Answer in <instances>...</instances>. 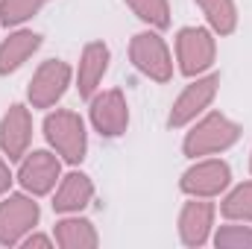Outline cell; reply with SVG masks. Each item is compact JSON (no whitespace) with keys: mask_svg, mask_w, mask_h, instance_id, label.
I'll list each match as a JSON object with an SVG mask.
<instances>
[{"mask_svg":"<svg viewBox=\"0 0 252 249\" xmlns=\"http://www.w3.org/2000/svg\"><path fill=\"white\" fill-rule=\"evenodd\" d=\"M244 135V126L232 121L223 112H205L202 118H196L190 126H185V138H182V156L193 158H205V156H223L229 153Z\"/></svg>","mask_w":252,"mask_h":249,"instance_id":"obj_1","label":"cell"},{"mask_svg":"<svg viewBox=\"0 0 252 249\" xmlns=\"http://www.w3.org/2000/svg\"><path fill=\"white\" fill-rule=\"evenodd\" d=\"M41 135L47 147L62 158L64 164L79 167L88 156V124L73 109H50L44 115Z\"/></svg>","mask_w":252,"mask_h":249,"instance_id":"obj_2","label":"cell"},{"mask_svg":"<svg viewBox=\"0 0 252 249\" xmlns=\"http://www.w3.org/2000/svg\"><path fill=\"white\" fill-rule=\"evenodd\" d=\"M129 62L141 76H147V79H153L158 85L170 82L173 73H176V59H173L170 44L164 41V35L158 30H150V27H144L141 32L132 35Z\"/></svg>","mask_w":252,"mask_h":249,"instance_id":"obj_3","label":"cell"},{"mask_svg":"<svg viewBox=\"0 0 252 249\" xmlns=\"http://www.w3.org/2000/svg\"><path fill=\"white\" fill-rule=\"evenodd\" d=\"M173 59H176V70L188 79L214 70L217 35L208 27H182L173 38Z\"/></svg>","mask_w":252,"mask_h":249,"instance_id":"obj_4","label":"cell"},{"mask_svg":"<svg viewBox=\"0 0 252 249\" xmlns=\"http://www.w3.org/2000/svg\"><path fill=\"white\" fill-rule=\"evenodd\" d=\"M220 94V73L217 70H208L202 76H193L188 79V85L179 91V97L170 103V112H167V129H185L190 126L196 118H202L214 100Z\"/></svg>","mask_w":252,"mask_h":249,"instance_id":"obj_5","label":"cell"},{"mask_svg":"<svg viewBox=\"0 0 252 249\" xmlns=\"http://www.w3.org/2000/svg\"><path fill=\"white\" fill-rule=\"evenodd\" d=\"M41 205L27 190H9L0 196V247H21V241L38 229Z\"/></svg>","mask_w":252,"mask_h":249,"instance_id":"obj_6","label":"cell"},{"mask_svg":"<svg viewBox=\"0 0 252 249\" xmlns=\"http://www.w3.org/2000/svg\"><path fill=\"white\" fill-rule=\"evenodd\" d=\"M73 85V67L64 59H47L35 67L27 82V106L38 112H50L62 103V97Z\"/></svg>","mask_w":252,"mask_h":249,"instance_id":"obj_7","label":"cell"},{"mask_svg":"<svg viewBox=\"0 0 252 249\" xmlns=\"http://www.w3.org/2000/svg\"><path fill=\"white\" fill-rule=\"evenodd\" d=\"M229 187H232V164L220 156L193 158L190 167L179 176V190L185 196L220 199Z\"/></svg>","mask_w":252,"mask_h":249,"instance_id":"obj_8","label":"cell"},{"mask_svg":"<svg viewBox=\"0 0 252 249\" xmlns=\"http://www.w3.org/2000/svg\"><path fill=\"white\" fill-rule=\"evenodd\" d=\"M62 158L47 147V150H30L15 170V182L21 190L32 193V196H50L59 179H62Z\"/></svg>","mask_w":252,"mask_h":249,"instance_id":"obj_9","label":"cell"},{"mask_svg":"<svg viewBox=\"0 0 252 249\" xmlns=\"http://www.w3.org/2000/svg\"><path fill=\"white\" fill-rule=\"evenodd\" d=\"M88 124L100 138H121L129 129V103L121 88H100L88 100Z\"/></svg>","mask_w":252,"mask_h":249,"instance_id":"obj_10","label":"cell"},{"mask_svg":"<svg viewBox=\"0 0 252 249\" xmlns=\"http://www.w3.org/2000/svg\"><path fill=\"white\" fill-rule=\"evenodd\" d=\"M217 226V202L214 199H199V196H188V202L179 208V241L188 249H199L211 244Z\"/></svg>","mask_w":252,"mask_h":249,"instance_id":"obj_11","label":"cell"},{"mask_svg":"<svg viewBox=\"0 0 252 249\" xmlns=\"http://www.w3.org/2000/svg\"><path fill=\"white\" fill-rule=\"evenodd\" d=\"M32 150V109L27 103H12L0 115V153L9 161H21Z\"/></svg>","mask_w":252,"mask_h":249,"instance_id":"obj_12","label":"cell"},{"mask_svg":"<svg viewBox=\"0 0 252 249\" xmlns=\"http://www.w3.org/2000/svg\"><path fill=\"white\" fill-rule=\"evenodd\" d=\"M109 64H112V50L106 41L94 38L82 47L79 64L73 67V88L79 91L82 100H91L103 88V76L109 73Z\"/></svg>","mask_w":252,"mask_h":249,"instance_id":"obj_13","label":"cell"},{"mask_svg":"<svg viewBox=\"0 0 252 249\" xmlns=\"http://www.w3.org/2000/svg\"><path fill=\"white\" fill-rule=\"evenodd\" d=\"M53 196V211L56 214H82L91 202H94V179L88 173H82L79 167H70L67 173H62Z\"/></svg>","mask_w":252,"mask_h":249,"instance_id":"obj_14","label":"cell"},{"mask_svg":"<svg viewBox=\"0 0 252 249\" xmlns=\"http://www.w3.org/2000/svg\"><path fill=\"white\" fill-rule=\"evenodd\" d=\"M44 44V35L27 27L9 30V35L0 41V76H9L15 70H21L24 64L30 62Z\"/></svg>","mask_w":252,"mask_h":249,"instance_id":"obj_15","label":"cell"},{"mask_svg":"<svg viewBox=\"0 0 252 249\" xmlns=\"http://www.w3.org/2000/svg\"><path fill=\"white\" fill-rule=\"evenodd\" d=\"M53 241L62 249H94L100 247V235L97 226L82 217V214H59L56 226H53Z\"/></svg>","mask_w":252,"mask_h":249,"instance_id":"obj_16","label":"cell"},{"mask_svg":"<svg viewBox=\"0 0 252 249\" xmlns=\"http://www.w3.org/2000/svg\"><path fill=\"white\" fill-rule=\"evenodd\" d=\"M193 6L202 12L205 18V27L217 35V38H226L238 30V3L235 0H193Z\"/></svg>","mask_w":252,"mask_h":249,"instance_id":"obj_17","label":"cell"},{"mask_svg":"<svg viewBox=\"0 0 252 249\" xmlns=\"http://www.w3.org/2000/svg\"><path fill=\"white\" fill-rule=\"evenodd\" d=\"M217 214L223 220H238V223H252V179L232 185L217 205Z\"/></svg>","mask_w":252,"mask_h":249,"instance_id":"obj_18","label":"cell"},{"mask_svg":"<svg viewBox=\"0 0 252 249\" xmlns=\"http://www.w3.org/2000/svg\"><path fill=\"white\" fill-rule=\"evenodd\" d=\"M124 3L129 6V12H132L144 27H150V30L164 32V30L170 27V21H173V15H170V0H124Z\"/></svg>","mask_w":252,"mask_h":249,"instance_id":"obj_19","label":"cell"},{"mask_svg":"<svg viewBox=\"0 0 252 249\" xmlns=\"http://www.w3.org/2000/svg\"><path fill=\"white\" fill-rule=\"evenodd\" d=\"M50 0H0V27L18 30L30 24Z\"/></svg>","mask_w":252,"mask_h":249,"instance_id":"obj_20","label":"cell"},{"mask_svg":"<svg viewBox=\"0 0 252 249\" xmlns=\"http://www.w3.org/2000/svg\"><path fill=\"white\" fill-rule=\"evenodd\" d=\"M211 244L217 249H252V223L223 220L220 226H214Z\"/></svg>","mask_w":252,"mask_h":249,"instance_id":"obj_21","label":"cell"},{"mask_svg":"<svg viewBox=\"0 0 252 249\" xmlns=\"http://www.w3.org/2000/svg\"><path fill=\"white\" fill-rule=\"evenodd\" d=\"M15 185V170H12V161L0 153V196H6Z\"/></svg>","mask_w":252,"mask_h":249,"instance_id":"obj_22","label":"cell"},{"mask_svg":"<svg viewBox=\"0 0 252 249\" xmlns=\"http://www.w3.org/2000/svg\"><path fill=\"white\" fill-rule=\"evenodd\" d=\"M21 247L24 249H32V247H44V249H50V247H56V241H53V235H41L38 229H32L24 241H21Z\"/></svg>","mask_w":252,"mask_h":249,"instance_id":"obj_23","label":"cell"},{"mask_svg":"<svg viewBox=\"0 0 252 249\" xmlns=\"http://www.w3.org/2000/svg\"><path fill=\"white\" fill-rule=\"evenodd\" d=\"M250 173H252V150H250Z\"/></svg>","mask_w":252,"mask_h":249,"instance_id":"obj_24","label":"cell"}]
</instances>
